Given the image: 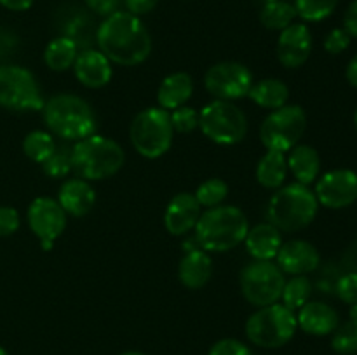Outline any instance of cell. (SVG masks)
<instances>
[{
    "mask_svg": "<svg viewBox=\"0 0 357 355\" xmlns=\"http://www.w3.org/2000/svg\"><path fill=\"white\" fill-rule=\"evenodd\" d=\"M0 355H10V354H9V352L6 350V348H2V347H0Z\"/></svg>",
    "mask_w": 357,
    "mask_h": 355,
    "instance_id": "cell-47",
    "label": "cell"
},
{
    "mask_svg": "<svg viewBox=\"0 0 357 355\" xmlns=\"http://www.w3.org/2000/svg\"><path fill=\"white\" fill-rule=\"evenodd\" d=\"M209 355H251V350L243 341L234 340V338H225L220 340L209 348Z\"/></svg>",
    "mask_w": 357,
    "mask_h": 355,
    "instance_id": "cell-37",
    "label": "cell"
},
{
    "mask_svg": "<svg viewBox=\"0 0 357 355\" xmlns=\"http://www.w3.org/2000/svg\"><path fill=\"white\" fill-rule=\"evenodd\" d=\"M204 86L215 100L236 101L248 96L253 86V75L243 63L222 61L206 72Z\"/></svg>",
    "mask_w": 357,
    "mask_h": 355,
    "instance_id": "cell-12",
    "label": "cell"
},
{
    "mask_svg": "<svg viewBox=\"0 0 357 355\" xmlns=\"http://www.w3.org/2000/svg\"><path fill=\"white\" fill-rule=\"evenodd\" d=\"M307 129V115L298 104H284L272 110V113L261 122L260 139L267 150H279L288 153L298 145Z\"/></svg>",
    "mask_w": 357,
    "mask_h": 355,
    "instance_id": "cell-10",
    "label": "cell"
},
{
    "mask_svg": "<svg viewBox=\"0 0 357 355\" xmlns=\"http://www.w3.org/2000/svg\"><path fill=\"white\" fill-rule=\"evenodd\" d=\"M331 336V348L340 355L357 354V306L351 308V319L338 324Z\"/></svg>",
    "mask_w": 357,
    "mask_h": 355,
    "instance_id": "cell-29",
    "label": "cell"
},
{
    "mask_svg": "<svg viewBox=\"0 0 357 355\" xmlns=\"http://www.w3.org/2000/svg\"><path fill=\"white\" fill-rule=\"evenodd\" d=\"M275 260L278 267L289 275H307L321 263L319 251L310 242L300 239L282 244Z\"/></svg>",
    "mask_w": 357,
    "mask_h": 355,
    "instance_id": "cell-16",
    "label": "cell"
},
{
    "mask_svg": "<svg viewBox=\"0 0 357 355\" xmlns=\"http://www.w3.org/2000/svg\"><path fill=\"white\" fill-rule=\"evenodd\" d=\"M248 218L236 205H216L206 209L195 225V240L206 253H227L244 242Z\"/></svg>",
    "mask_w": 357,
    "mask_h": 355,
    "instance_id": "cell-2",
    "label": "cell"
},
{
    "mask_svg": "<svg viewBox=\"0 0 357 355\" xmlns=\"http://www.w3.org/2000/svg\"><path fill=\"white\" fill-rule=\"evenodd\" d=\"M337 294L338 298L349 306H357V274L356 271H347L342 275L337 282Z\"/></svg>",
    "mask_w": 357,
    "mask_h": 355,
    "instance_id": "cell-36",
    "label": "cell"
},
{
    "mask_svg": "<svg viewBox=\"0 0 357 355\" xmlns=\"http://www.w3.org/2000/svg\"><path fill=\"white\" fill-rule=\"evenodd\" d=\"M20 212L9 205H0V237H10L20 228Z\"/></svg>",
    "mask_w": 357,
    "mask_h": 355,
    "instance_id": "cell-39",
    "label": "cell"
},
{
    "mask_svg": "<svg viewBox=\"0 0 357 355\" xmlns=\"http://www.w3.org/2000/svg\"><path fill=\"white\" fill-rule=\"evenodd\" d=\"M354 125H356V131H357V108H356V111H354Z\"/></svg>",
    "mask_w": 357,
    "mask_h": 355,
    "instance_id": "cell-48",
    "label": "cell"
},
{
    "mask_svg": "<svg viewBox=\"0 0 357 355\" xmlns=\"http://www.w3.org/2000/svg\"><path fill=\"white\" fill-rule=\"evenodd\" d=\"M244 246H246V251L253 260H275L282 246L281 230H278L271 223H260V225L248 230Z\"/></svg>",
    "mask_w": 357,
    "mask_h": 355,
    "instance_id": "cell-21",
    "label": "cell"
},
{
    "mask_svg": "<svg viewBox=\"0 0 357 355\" xmlns=\"http://www.w3.org/2000/svg\"><path fill=\"white\" fill-rule=\"evenodd\" d=\"M194 195L199 204H201V207H216V205H222V202L229 195V184L220 180V178H211V180L199 184L197 191Z\"/></svg>",
    "mask_w": 357,
    "mask_h": 355,
    "instance_id": "cell-33",
    "label": "cell"
},
{
    "mask_svg": "<svg viewBox=\"0 0 357 355\" xmlns=\"http://www.w3.org/2000/svg\"><path fill=\"white\" fill-rule=\"evenodd\" d=\"M284 271L274 261L253 260L241 271V291L253 306L274 305L281 299L284 289Z\"/></svg>",
    "mask_w": 357,
    "mask_h": 355,
    "instance_id": "cell-9",
    "label": "cell"
},
{
    "mask_svg": "<svg viewBox=\"0 0 357 355\" xmlns=\"http://www.w3.org/2000/svg\"><path fill=\"white\" fill-rule=\"evenodd\" d=\"M319 202L307 184L291 183L279 188L267 204V219L282 232H298L316 219Z\"/></svg>",
    "mask_w": 357,
    "mask_h": 355,
    "instance_id": "cell-4",
    "label": "cell"
},
{
    "mask_svg": "<svg viewBox=\"0 0 357 355\" xmlns=\"http://www.w3.org/2000/svg\"><path fill=\"white\" fill-rule=\"evenodd\" d=\"M0 106L14 111L44 108L40 87L30 70L17 65H0Z\"/></svg>",
    "mask_w": 357,
    "mask_h": 355,
    "instance_id": "cell-11",
    "label": "cell"
},
{
    "mask_svg": "<svg viewBox=\"0 0 357 355\" xmlns=\"http://www.w3.org/2000/svg\"><path fill=\"white\" fill-rule=\"evenodd\" d=\"M312 33L303 23H293L278 38V59L284 68H300L312 52Z\"/></svg>",
    "mask_w": 357,
    "mask_h": 355,
    "instance_id": "cell-15",
    "label": "cell"
},
{
    "mask_svg": "<svg viewBox=\"0 0 357 355\" xmlns=\"http://www.w3.org/2000/svg\"><path fill=\"white\" fill-rule=\"evenodd\" d=\"M293 6L296 9V16L307 23H317L335 13L338 0H295Z\"/></svg>",
    "mask_w": 357,
    "mask_h": 355,
    "instance_id": "cell-32",
    "label": "cell"
},
{
    "mask_svg": "<svg viewBox=\"0 0 357 355\" xmlns=\"http://www.w3.org/2000/svg\"><path fill=\"white\" fill-rule=\"evenodd\" d=\"M72 68L77 80L89 89H101L112 80V61L100 49L79 52Z\"/></svg>",
    "mask_w": 357,
    "mask_h": 355,
    "instance_id": "cell-18",
    "label": "cell"
},
{
    "mask_svg": "<svg viewBox=\"0 0 357 355\" xmlns=\"http://www.w3.org/2000/svg\"><path fill=\"white\" fill-rule=\"evenodd\" d=\"M314 194L324 207H349L357 200V173L351 169L330 171L319 178Z\"/></svg>",
    "mask_w": 357,
    "mask_h": 355,
    "instance_id": "cell-14",
    "label": "cell"
},
{
    "mask_svg": "<svg viewBox=\"0 0 357 355\" xmlns=\"http://www.w3.org/2000/svg\"><path fill=\"white\" fill-rule=\"evenodd\" d=\"M201 214V204L197 202L195 195L181 191V194L174 195L167 204L166 212H164V225L171 235L180 237L195 228Z\"/></svg>",
    "mask_w": 357,
    "mask_h": 355,
    "instance_id": "cell-17",
    "label": "cell"
},
{
    "mask_svg": "<svg viewBox=\"0 0 357 355\" xmlns=\"http://www.w3.org/2000/svg\"><path fill=\"white\" fill-rule=\"evenodd\" d=\"M42 169L49 178H65L70 171H73L72 148L65 145H56V150L51 153V157L42 162Z\"/></svg>",
    "mask_w": 357,
    "mask_h": 355,
    "instance_id": "cell-34",
    "label": "cell"
},
{
    "mask_svg": "<svg viewBox=\"0 0 357 355\" xmlns=\"http://www.w3.org/2000/svg\"><path fill=\"white\" fill-rule=\"evenodd\" d=\"M33 2L35 0H0V6L9 10H14V13H23V10L30 9Z\"/></svg>",
    "mask_w": 357,
    "mask_h": 355,
    "instance_id": "cell-43",
    "label": "cell"
},
{
    "mask_svg": "<svg viewBox=\"0 0 357 355\" xmlns=\"http://www.w3.org/2000/svg\"><path fill=\"white\" fill-rule=\"evenodd\" d=\"M194 94V80L188 73L176 72L167 75L160 82L159 90H157V101L159 106L164 110H176V108L187 104Z\"/></svg>",
    "mask_w": 357,
    "mask_h": 355,
    "instance_id": "cell-23",
    "label": "cell"
},
{
    "mask_svg": "<svg viewBox=\"0 0 357 355\" xmlns=\"http://www.w3.org/2000/svg\"><path fill=\"white\" fill-rule=\"evenodd\" d=\"M84 3H86L87 9L93 10L96 16L107 17L110 16V14L121 10L119 7H121L122 0H84Z\"/></svg>",
    "mask_w": 357,
    "mask_h": 355,
    "instance_id": "cell-40",
    "label": "cell"
},
{
    "mask_svg": "<svg viewBox=\"0 0 357 355\" xmlns=\"http://www.w3.org/2000/svg\"><path fill=\"white\" fill-rule=\"evenodd\" d=\"M248 96L258 106L268 108V110H278V108L288 104L289 87L279 79H265L253 84Z\"/></svg>",
    "mask_w": 357,
    "mask_h": 355,
    "instance_id": "cell-25",
    "label": "cell"
},
{
    "mask_svg": "<svg viewBox=\"0 0 357 355\" xmlns=\"http://www.w3.org/2000/svg\"><path fill=\"white\" fill-rule=\"evenodd\" d=\"M122 2H124L128 13L135 14V16H145L155 9L160 0H122Z\"/></svg>",
    "mask_w": 357,
    "mask_h": 355,
    "instance_id": "cell-41",
    "label": "cell"
},
{
    "mask_svg": "<svg viewBox=\"0 0 357 355\" xmlns=\"http://www.w3.org/2000/svg\"><path fill=\"white\" fill-rule=\"evenodd\" d=\"M312 294V284H310L307 275H295L293 278L286 281L284 289H282V305L288 306L289 310H300Z\"/></svg>",
    "mask_w": 357,
    "mask_h": 355,
    "instance_id": "cell-30",
    "label": "cell"
},
{
    "mask_svg": "<svg viewBox=\"0 0 357 355\" xmlns=\"http://www.w3.org/2000/svg\"><path fill=\"white\" fill-rule=\"evenodd\" d=\"M174 129L169 111L164 108H146L139 111L129 129V138L139 155L159 159L173 145Z\"/></svg>",
    "mask_w": 357,
    "mask_h": 355,
    "instance_id": "cell-7",
    "label": "cell"
},
{
    "mask_svg": "<svg viewBox=\"0 0 357 355\" xmlns=\"http://www.w3.org/2000/svg\"><path fill=\"white\" fill-rule=\"evenodd\" d=\"M345 77H347L349 84L352 87H357V54L349 61L347 70H345Z\"/></svg>",
    "mask_w": 357,
    "mask_h": 355,
    "instance_id": "cell-45",
    "label": "cell"
},
{
    "mask_svg": "<svg viewBox=\"0 0 357 355\" xmlns=\"http://www.w3.org/2000/svg\"><path fill=\"white\" fill-rule=\"evenodd\" d=\"M54 150L56 141L45 131H31L23 141V152L26 153L28 159H31L37 164L45 162Z\"/></svg>",
    "mask_w": 357,
    "mask_h": 355,
    "instance_id": "cell-31",
    "label": "cell"
},
{
    "mask_svg": "<svg viewBox=\"0 0 357 355\" xmlns=\"http://www.w3.org/2000/svg\"><path fill=\"white\" fill-rule=\"evenodd\" d=\"M351 35L344 30V28H335L324 38V49L330 54H342L345 49L351 45Z\"/></svg>",
    "mask_w": 357,
    "mask_h": 355,
    "instance_id": "cell-38",
    "label": "cell"
},
{
    "mask_svg": "<svg viewBox=\"0 0 357 355\" xmlns=\"http://www.w3.org/2000/svg\"><path fill=\"white\" fill-rule=\"evenodd\" d=\"M58 202L66 214L82 218L93 211L96 204V191L87 180L72 178V180H66L59 188Z\"/></svg>",
    "mask_w": 357,
    "mask_h": 355,
    "instance_id": "cell-19",
    "label": "cell"
},
{
    "mask_svg": "<svg viewBox=\"0 0 357 355\" xmlns=\"http://www.w3.org/2000/svg\"><path fill=\"white\" fill-rule=\"evenodd\" d=\"M296 322L312 336H328L333 333L340 324L338 312L331 305L323 301H307L302 308L298 310Z\"/></svg>",
    "mask_w": 357,
    "mask_h": 355,
    "instance_id": "cell-20",
    "label": "cell"
},
{
    "mask_svg": "<svg viewBox=\"0 0 357 355\" xmlns=\"http://www.w3.org/2000/svg\"><path fill=\"white\" fill-rule=\"evenodd\" d=\"M344 265L349 268V270L356 271L357 274V239L347 247V251H345Z\"/></svg>",
    "mask_w": 357,
    "mask_h": 355,
    "instance_id": "cell-44",
    "label": "cell"
},
{
    "mask_svg": "<svg viewBox=\"0 0 357 355\" xmlns=\"http://www.w3.org/2000/svg\"><path fill=\"white\" fill-rule=\"evenodd\" d=\"M344 30L347 31L351 37L357 38V0H352V2L349 3L347 10H345Z\"/></svg>",
    "mask_w": 357,
    "mask_h": 355,
    "instance_id": "cell-42",
    "label": "cell"
},
{
    "mask_svg": "<svg viewBox=\"0 0 357 355\" xmlns=\"http://www.w3.org/2000/svg\"><path fill=\"white\" fill-rule=\"evenodd\" d=\"M288 171H291L296 181L309 187L310 183L317 180L321 171V157L316 148L310 145H296L289 150V155L286 159Z\"/></svg>",
    "mask_w": 357,
    "mask_h": 355,
    "instance_id": "cell-24",
    "label": "cell"
},
{
    "mask_svg": "<svg viewBox=\"0 0 357 355\" xmlns=\"http://www.w3.org/2000/svg\"><path fill=\"white\" fill-rule=\"evenodd\" d=\"M44 122L52 134L66 141H80L96 132V117L86 100L75 94H58L44 103Z\"/></svg>",
    "mask_w": 357,
    "mask_h": 355,
    "instance_id": "cell-3",
    "label": "cell"
},
{
    "mask_svg": "<svg viewBox=\"0 0 357 355\" xmlns=\"http://www.w3.org/2000/svg\"><path fill=\"white\" fill-rule=\"evenodd\" d=\"M77 56H79V45L72 38L61 35L47 44L44 51V61L52 72H66L73 66Z\"/></svg>",
    "mask_w": 357,
    "mask_h": 355,
    "instance_id": "cell-27",
    "label": "cell"
},
{
    "mask_svg": "<svg viewBox=\"0 0 357 355\" xmlns=\"http://www.w3.org/2000/svg\"><path fill=\"white\" fill-rule=\"evenodd\" d=\"M169 118L174 132L187 134V132L195 131L199 127V111H195L192 106H187V104L171 111Z\"/></svg>",
    "mask_w": 357,
    "mask_h": 355,
    "instance_id": "cell-35",
    "label": "cell"
},
{
    "mask_svg": "<svg viewBox=\"0 0 357 355\" xmlns=\"http://www.w3.org/2000/svg\"><path fill=\"white\" fill-rule=\"evenodd\" d=\"M28 225L38 237L44 251H49L66 228V212L58 200L51 197H38L30 204L26 212Z\"/></svg>",
    "mask_w": 357,
    "mask_h": 355,
    "instance_id": "cell-13",
    "label": "cell"
},
{
    "mask_svg": "<svg viewBox=\"0 0 357 355\" xmlns=\"http://www.w3.org/2000/svg\"><path fill=\"white\" fill-rule=\"evenodd\" d=\"M288 174V162L286 153L279 150H267L257 166V181L265 188L278 190L286 180Z\"/></svg>",
    "mask_w": 357,
    "mask_h": 355,
    "instance_id": "cell-26",
    "label": "cell"
},
{
    "mask_svg": "<svg viewBox=\"0 0 357 355\" xmlns=\"http://www.w3.org/2000/svg\"><path fill=\"white\" fill-rule=\"evenodd\" d=\"M122 355H145V354H139V352H126V354Z\"/></svg>",
    "mask_w": 357,
    "mask_h": 355,
    "instance_id": "cell-46",
    "label": "cell"
},
{
    "mask_svg": "<svg viewBox=\"0 0 357 355\" xmlns=\"http://www.w3.org/2000/svg\"><path fill=\"white\" fill-rule=\"evenodd\" d=\"M261 2H264V3H265V2H271V0H261Z\"/></svg>",
    "mask_w": 357,
    "mask_h": 355,
    "instance_id": "cell-49",
    "label": "cell"
},
{
    "mask_svg": "<svg viewBox=\"0 0 357 355\" xmlns=\"http://www.w3.org/2000/svg\"><path fill=\"white\" fill-rule=\"evenodd\" d=\"M296 9L289 0H271L261 6L260 21L267 30L282 31L289 24L295 23Z\"/></svg>",
    "mask_w": 357,
    "mask_h": 355,
    "instance_id": "cell-28",
    "label": "cell"
},
{
    "mask_svg": "<svg viewBox=\"0 0 357 355\" xmlns=\"http://www.w3.org/2000/svg\"><path fill=\"white\" fill-rule=\"evenodd\" d=\"M296 315L282 303L260 308L248 319L246 336L261 348L284 347L296 333Z\"/></svg>",
    "mask_w": 357,
    "mask_h": 355,
    "instance_id": "cell-6",
    "label": "cell"
},
{
    "mask_svg": "<svg viewBox=\"0 0 357 355\" xmlns=\"http://www.w3.org/2000/svg\"><path fill=\"white\" fill-rule=\"evenodd\" d=\"M213 275V261L202 249H192L181 258L178 267V277L188 289H201Z\"/></svg>",
    "mask_w": 357,
    "mask_h": 355,
    "instance_id": "cell-22",
    "label": "cell"
},
{
    "mask_svg": "<svg viewBox=\"0 0 357 355\" xmlns=\"http://www.w3.org/2000/svg\"><path fill=\"white\" fill-rule=\"evenodd\" d=\"M199 127L218 145H237L248 134V118L232 101L215 100L199 111Z\"/></svg>",
    "mask_w": 357,
    "mask_h": 355,
    "instance_id": "cell-8",
    "label": "cell"
},
{
    "mask_svg": "<svg viewBox=\"0 0 357 355\" xmlns=\"http://www.w3.org/2000/svg\"><path fill=\"white\" fill-rule=\"evenodd\" d=\"M124 150L114 139L93 134L72 146L73 171L87 181H101L115 176L124 166Z\"/></svg>",
    "mask_w": 357,
    "mask_h": 355,
    "instance_id": "cell-5",
    "label": "cell"
},
{
    "mask_svg": "<svg viewBox=\"0 0 357 355\" xmlns=\"http://www.w3.org/2000/svg\"><path fill=\"white\" fill-rule=\"evenodd\" d=\"M96 44L100 51L122 66H136L152 52V38L139 16L117 10L103 17L96 30Z\"/></svg>",
    "mask_w": 357,
    "mask_h": 355,
    "instance_id": "cell-1",
    "label": "cell"
}]
</instances>
